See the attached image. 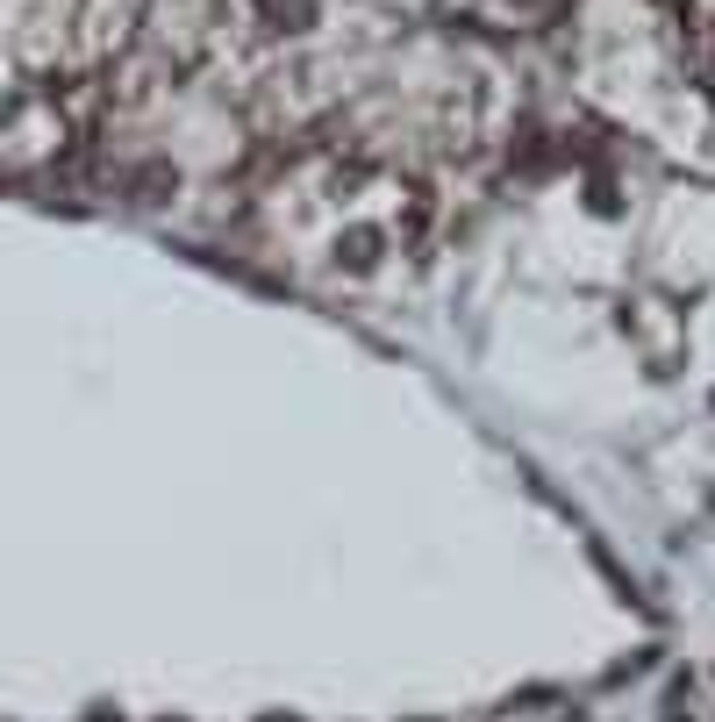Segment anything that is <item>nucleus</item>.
Returning <instances> with one entry per match:
<instances>
[{
	"instance_id": "f03ea898",
	"label": "nucleus",
	"mask_w": 715,
	"mask_h": 722,
	"mask_svg": "<svg viewBox=\"0 0 715 722\" xmlns=\"http://www.w3.org/2000/svg\"><path fill=\"white\" fill-rule=\"evenodd\" d=\"M315 0H265V29H308Z\"/></svg>"
},
{
	"instance_id": "f257e3e1",
	"label": "nucleus",
	"mask_w": 715,
	"mask_h": 722,
	"mask_svg": "<svg viewBox=\"0 0 715 722\" xmlns=\"http://www.w3.org/2000/svg\"><path fill=\"white\" fill-rule=\"evenodd\" d=\"M337 265H351V273H365V265H379V229H351V237L337 243Z\"/></svg>"
}]
</instances>
